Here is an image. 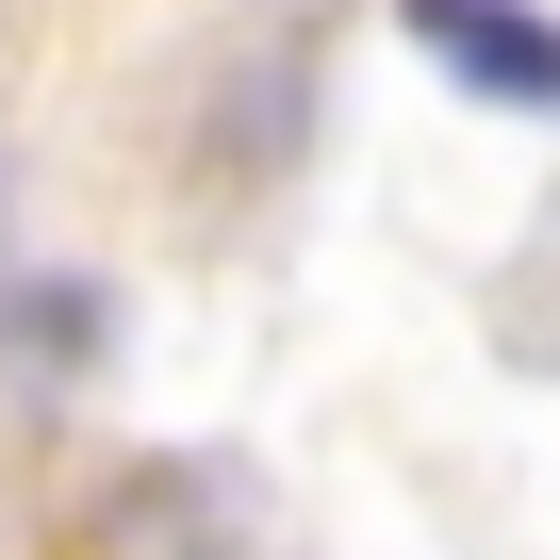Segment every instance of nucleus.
Listing matches in <instances>:
<instances>
[{"instance_id": "nucleus-1", "label": "nucleus", "mask_w": 560, "mask_h": 560, "mask_svg": "<svg viewBox=\"0 0 560 560\" xmlns=\"http://www.w3.org/2000/svg\"><path fill=\"white\" fill-rule=\"evenodd\" d=\"M412 50L511 116H560V18H527V0H412Z\"/></svg>"}]
</instances>
